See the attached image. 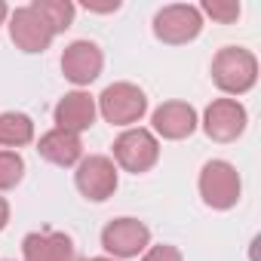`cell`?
<instances>
[{
  "label": "cell",
  "instance_id": "1",
  "mask_svg": "<svg viewBox=\"0 0 261 261\" xmlns=\"http://www.w3.org/2000/svg\"><path fill=\"white\" fill-rule=\"evenodd\" d=\"M212 83L224 95H246L258 83V59L243 46H224L212 59Z\"/></svg>",
  "mask_w": 261,
  "mask_h": 261
},
{
  "label": "cell",
  "instance_id": "2",
  "mask_svg": "<svg viewBox=\"0 0 261 261\" xmlns=\"http://www.w3.org/2000/svg\"><path fill=\"white\" fill-rule=\"evenodd\" d=\"M114 166L133 172V175H142L148 169L157 166L160 160V142L151 129L145 126H129L114 139Z\"/></svg>",
  "mask_w": 261,
  "mask_h": 261
},
{
  "label": "cell",
  "instance_id": "3",
  "mask_svg": "<svg viewBox=\"0 0 261 261\" xmlns=\"http://www.w3.org/2000/svg\"><path fill=\"white\" fill-rule=\"evenodd\" d=\"M200 197L209 209L215 212H227L240 203V194H243V181H240V172L233 163L227 160H209L203 169H200Z\"/></svg>",
  "mask_w": 261,
  "mask_h": 261
},
{
  "label": "cell",
  "instance_id": "4",
  "mask_svg": "<svg viewBox=\"0 0 261 261\" xmlns=\"http://www.w3.org/2000/svg\"><path fill=\"white\" fill-rule=\"evenodd\" d=\"M98 114L111 123V126H123L129 129L133 123H139L148 114V95L136 86V83H111L105 86V92L95 98Z\"/></svg>",
  "mask_w": 261,
  "mask_h": 261
},
{
  "label": "cell",
  "instance_id": "5",
  "mask_svg": "<svg viewBox=\"0 0 261 261\" xmlns=\"http://www.w3.org/2000/svg\"><path fill=\"white\" fill-rule=\"evenodd\" d=\"M151 246V230L145 221L139 218H114L101 227V249L114 258V261H126V258H139L145 249Z\"/></svg>",
  "mask_w": 261,
  "mask_h": 261
},
{
  "label": "cell",
  "instance_id": "6",
  "mask_svg": "<svg viewBox=\"0 0 261 261\" xmlns=\"http://www.w3.org/2000/svg\"><path fill=\"white\" fill-rule=\"evenodd\" d=\"M203 31V13L194 4H169L154 16V37L169 43V46H181L197 40Z\"/></svg>",
  "mask_w": 261,
  "mask_h": 261
},
{
  "label": "cell",
  "instance_id": "7",
  "mask_svg": "<svg viewBox=\"0 0 261 261\" xmlns=\"http://www.w3.org/2000/svg\"><path fill=\"white\" fill-rule=\"evenodd\" d=\"M74 185L77 191L92 200V203H105L108 197H114L117 191V166L111 157L105 154H89L77 163V172H74Z\"/></svg>",
  "mask_w": 261,
  "mask_h": 261
},
{
  "label": "cell",
  "instance_id": "8",
  "mask_svg": "<svg viewBox=\"0 0 261 261\" xmlns=\"http://www.w3.org/2000/svg\"><path fill=\"white\" fill-rule=\"evenodd\" d=\"M246 123H249V114L237 98H215L203 111V133L221 145L237 142L246 133Z\"/></svg>",
  "mask_w": 261,
  "mask_h": 261
},
{
  "label": "cell",
  "instance_id": "9",
  "mask_svg": "<svg viewBox=\"0 0 261 261\" xmlns=\"http://www.w3.org/2000/svg\"><path fill=\"white\" fill-rule=\"evenodd\" d=\"M53 37H56V34H53L49 25L34 13L31 4L10 13V40L16 43V49L31 53V56H34V53H46L49 43H53Z\"/></svg>",
  "mask_w": 261,
  "mask_h": 261
},
{
  "label": "cell",
  "instance_id": "10",
  "mask_svg": "<svg viewBox=\"0 0 261 261\" xmlns=\"http://www.w3.org/2000/svg\"><path fill=\"white\" fill-rule=\"evenodd\" d=\"M101 68H105V56L92 40H74L62 53V74L74 86H89L92 80H98Z\"/></svg>",
  "mask_w": 261,
  "mask_h": 261
},
{
  "label": "cell",
  "instance_id": "11",
  "mask_svg": "<svg viewBox=\"0 0 261 261\" xmlns=\"http://www.w3.org/2000/svg\"><path fill=\"white\" fill-rule=\"evenodd\" d=\"M151 133L166 139V142H181L188 136H194V129L200 126L194 105L188 101H163L160 108H154L151 114Z\"/></svg>",
  "mask_w": 261,
  "mask_h": 261
},
{
  "label": "cell",
  "instance_id": "12",
  "mask_svg": "<svg viewBox=\"0 0 261 261\" xmlns=\"http://www.w3.org/2000/svg\"><path fill=\"white\" fill-rule=\"evenodd\" d=\"M98 117V108H95V98L83 89H74V92H65L53 111V120H56V129H65V133H86V129L95 123Z\"/></svg>",
  "mask_w": 261,
  "mask_h": 261
},
{
  "label": "cell",
  "instance_id": "13",
  "mask_svg": "<svg viewBox=\"0 0 261 261\" xmlns=\"http://www.w3.org/2000/svg\"><path fill=\"white\" fill-rule=\"evenodd\" d=\"M71 255H77L74 243L59 230H37L22 240V261H68Z\"/></svg>",
  "mask_w": 261,
  "mask_h": 261
},
{
  "label": "cell",
  "instance_id": "14",
  "mask_svg": "<svg viewBox=\"0 0 261 261\" xmlns=\"http://www.w3.org/2000/svg\"><path fill=\"white\" fill-rule=\"evenodd\" d=\"M37 154L46 163L68 169V166H77L83 160V142H80V136L65 133V129H49L37 142Z\"/></svg>",
  "mask_w": 261,
  "mask_h": 261
},
{
  "label": "cell",
  "instance_id": "15",
  "mask_svg": "<svg viewBox=\"0 0 261 261\" xmlns=\"http://www.w3.org/2000/svg\"><path fill=\"white\" fill-rule=\"evenodd\" d=\"M34 142V120L19 111L0 114V151H16Z\"/></svg>",
  "mask_w": 261,
  "mask_h": 261
},
{
  "label": "cell",
  "instance_id": "16",
  "mask_svg": "<svg viewBox=\"0 0 261 261\" xmlns=\"http://www.w3.org/2000/svg\"><path fill=\"white\" fill-rule=\"evenodd\" d=\"M34 13L49 25L53 34H62L74 25V16H77V7L71 0H34Z\"/></svg>",
  "mask_w": 261,
  "mask_h": 261
},
{
  "label": "cell",
  "instance_id": "17",
  "mask_svg": "<svg viewBox=\"0 0 261 261\" xmlns=\"http://www.w3.org/2000/svg\"><path fill=\"white\" fill-rule=\"evenodd\" d=\"M25 178V160L19 151H0V191H13Z\"/></svg>",
  "mask_w": 261,
  "mask_h": 261
},
{
  "label": "cell",
  "instance_id": "18",
  "mask_svg": "<svg viewBox=\"0 0 261 261\" xmlns=\"http://www.w3.org/2000/svg\"><path fill=\"white\" fill-rule=\"evenodd\" d=\"M200 13L212 16V19H215V22H221V25H230V22H237V19H240L243 7L237 4V0H203Z\"/></svg>",
  "mask_w": 261,
  "mask_h": 261
},
{
  "label": "cell",
  "instance_id": "19",
  "mask_svg": "<svg viewBox=\"0 0 261 261\" xmlns=\"http://www.w3.org/2000/svg\"><path fill=\"white\" fill-rule=\"evenodd\" d=\"M142 261H185V255H181L178 246L160 243V246H148V249L142 252Z\"/></svg>",
  "mask_w": 261,
  "mask_h": 261
},
{
  "label": "cell",
  "instance_id": "20",
  "mask_svg": "<svg viewBox=\"0 0 261 261\" xmlns=\"http://www.w3.org/2000/svg\"><path fill=\"white\" fill-rule=\"evenodd\" d=\"M7 224H10V203L0 197V230H4Z\"/></svg>",
  "mask_w": 261,
  "mask_h": 261
},
{
  "label": "cell",
  "instance_id": "21",
  "mask_svg": "<svg viewBox=\"0 0 261 261\" xmlns=\"http://www.w3.org/2000/svg\"><path fill=\"white\" fill-rule=\"evenodd\" d=\"M7 19H10V7L4 4V0H0V25H4Z\"/></svg>",
  "mask_w": 261,
  "mask_h": 261
},
{
  "label": "cell",
  "instance_id": "22",
  "mask_svg": "<svg viewBox=\"0 0 261 261\" xmlns=\"http://www.w3.org/2000/svg\"><path fill=\"white\" fill-rule=\"evenodd\" d=\"M86 261H114L111 255H98V258H86Z\"/></svg>",
  "mask_w": 261,
  "mask_h": 261
},
{
  "label": "cell",
  "instance_id": "23",
  "mask_svg": "<svg viewBox=\"0 0 261 261\" xmlns=\"http://www.w3.org/2000/svg\"><path fill=\"white\" fill-rule=\"evenodd\" d=\"M68 261H83V258H80V255H71V258H68Z\"/></svg>",
  "mask_w": 261,
  "mask_h": 261
}]
</instances>
